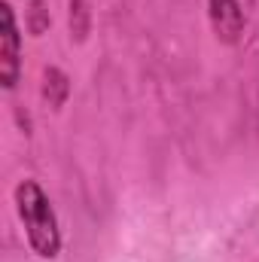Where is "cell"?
<instances>
[{
	"label": "cell",
	"instance_id": "obj_1",
	"mask_svg": "<svg viewBox=\"0 0 259 262\" xmlns=\"http://www.w3.org/2000/svg\"><path fill=\"white\" fill-rule=\"evenodd\" d=\"M15 204H18V216L28 229V241L31 247L52 259L61 247V238H58V223H55V213L49 207V198L43 195V189L31 180H25L18 189H15Z\"/></svg>",
	"mask_w": 259,
	"mask_h": 262
},
{
	"label": "cell",
	"instance_id": "obj_2",
	"mask_svg": "<svg viewBox=\"0 0 259 262\" xmlns=\"http://www.w3.org/2000/svg\"><path fill=\"white\" fill-rule=\"evenodd\" d=\"M3 34H0V64H3V85L12 89L18 76V31H15V15L12 6L3 3Z\"/></svg>",
	"mask_w": 259,
	"mask_h": 262
},
{
	"label": "cell",
	"instance_id": "obj_3",
	"mask_svg": "<svg viewBox=\"0 0 259 262\" xmlns=\"http://www.w3.org/2000/svg\"><path fill=\"white\" fill-rule=\"evenodd\" d=\"M210 15H213L217 34L223 40H235L244 28V15H241L235 0H210Z\"/></svg>",
	"mask_w": 259,
	"mask_h": 262
}]
</instances>
